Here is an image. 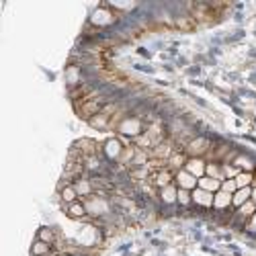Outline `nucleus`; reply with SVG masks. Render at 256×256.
Masks as SVG:
<instances>
[{"instance_id":"obj_7","label":"nucleus","mask_w":256,"mask_h":256,"mask_svg":"<svg viewBox=\"0 0 256 256\" xmlns=\"http://www.w3.org/2000/svg\"><path fill=\"white\" fill-rule=\"evenodd\" d=\"M205 168H207V162H205L203 158H188L186 164H184V170L193 174L195 178L205 176Z\"/></svg>"},{"instance_id":"obj_12","label":"nucleus","mask_w":256,"mask_h":256,"mask_svg":"<svg viewBox=\"0 0 256 256\" xmlns=\"http://www.w3.org/2000/svg\"><path fill=\"white\" fill-rule=\"evenodd\" d=\"M197 186L203 188V190H207V193H213V195H216L218 190H222V180L211 178V176H201V178L197 180Z\"/></svg>"},{"instance_id":"obj_5","label":"nucleus","mask_w":256,"mask_h":256,"mask_svg":"<svg viewBox=\"0 0 256 256\" xmlns=\"http://www.w3.org/2000/svg\"><path fill=\"white\" fill-rule=\"evenodd\" d=\"M197 180L190 172H186V170H178V172H174V182L178 184V188H186V190H195L197 188Z\"/></svg>"},{"instance_id":"obj_13","label":"nucleus","mask_w":256,"mask_h":256,"mask_svg":"<svg viewBox=\"0 0 256 256\" xmlns=\"http://www.w3.org/2000/svg\"><path fill=\"white\" fill-rule=\"evenodd\" d=\"M176 195H178V186H174V182L160 188V201L164 205H174L176 203Z\"/></svg>"},{"instance_id":"obj_2","label":"nucleus","mask_w":256,"mask_h":256,"mask_svg":"<svg viewBox=\"0 0 256 256\" xmlns=\"http://www.w3.org/2000/svg\"><path fill=\"white\" fill-rule=\"evenodd\" d=\"M117 20V12H113L109 6H98L92 14H90V25H96V27H106V25H113Z\"/></svg>"},{"instance_id":"obj_16","label":"nucleus","mask_w":256,"mask_h":256,"mask_svg":"<svg viewBox=\"0 0 256 256\" xmlns=\"http://www.w3.org/2000/svg\"><path fill=\"white\" fill-rule=\"evenodd\" d=\"M58 190H60V199H62V203H64V205H72V203H76V201H78V193H76L74 184L62 186V188H58Z\"/></svg>"},{"instance_id":"obj_4","label":"nucleus","mask_w":256,"mask_h":256,"mask_svg":"<svg viewBox=\"0 0 256 256\" xmlns=\"http://www.w3.org/2000/svg\"><path fill=\"white\" fill-rule=\"evenodd\" d=\"M121 152H123V144H121L119 138H109L102 144V158H106V160L117 162Z\"/></svg>"},{"instance_id":"obj_10","label":"nucleus","mask_w":256,"mask_h":256,"mask_svg":"<svg viewBox=\"0 0 256 256\" xmlns=\"http://www.w3.org/2000/svg\"><path fill=\"white\" fill-rule=\"evenodd\" d=\"M250 197H252V186L238 188L236 193L232 195V209H238V207H242L246 201H250Z\"/></svg>"},{"instance_id":"obj_8","label":"nucleus","mask_w":256,"mask_h":256,"mask_svg":"<svg viewBox=\"0 0 256 256\" xmlns=\"http://www.w3.org/2000/svg\"><path fill=\"white\" fill-rule=\"evenodd\" d=\"M74 188H76L78 197H82V199H86V197L94 195V184H92V180L86 178V176L76 178V180H74Z\"/></svg>"},{"instance_id":"obj_29","label":"nucleus","mask_w":256,"mask_h":256,"mask_svg":"<svg viewBox=\"0 0 256 256\" xmlns=\"http://www.w3.org/2000/svg\"><path fill=\"white\" fill-rule=\"evenodd\" d=\"M46 256H50V254H46Z\"/></svg>"},{"instance_id":"obj_26","label":"nucleus","mask_w":256,"mask_h":256,"mask_svg":"<svg viewBox=\"0 0 256 256\" xmlns=\"http://www.w3.org/2000/svg\"><path fill=\"white\" fill-rule=\"evenodd\" d=\"M176 25L182 27V29H190L193 23H190V18H176Z\"/></svg>"},{"instance_id":"obj_11","label":"nucleus","mask_w":256,"mask_h":256,"mask_svg":"<svg viewBox=\"0 0 256 256\" xmlns=\"http://www.w3.org/2000/svg\"><path fill=\"white\" fill-rule=\"evenodd\" d=\"M213 209H218V211L232 209V195L224 193V190H218V193L213 195Z\"/></svg>"},{"instance_id":"obj_22","label":"nucleus","mask_w":256,"mask_h":256,"mask_svg":"<svg viewBox=\"0 0 256 256\" xmlns=\"http://www.w3.org/2000/svg\"><path fill=\"white\" fill-rule=\"evenodd\" d=\"M234 180H236L238 188H246V186H250V184L254 182V174H252V172H244V170H242V172H240L236 178H234Z\"/></svg>"},{"instance_id":"obj_17","label":"nucleus","mask_w":256,"mask_h":256,"mask_svg":"<svg viewBox=\"0 0 256 256\" xmlns=\"http://www.w3.org/2000/svg\"><path fill=\"white\" fill-rule=\"evenodd\" d=\"M88 123H90V127H94V130H109L111 117H106L104 113H98L92 119H88Z\"/></svg>"},{"instance_id":"obj_27","label":"nucleus","mask_w":256,"mask_h":256,"mask_svg":"<svg viewBox=\"0 0 256 256\" xmlns=\"http://www.w3.org/2000/svg\"><path fill=\"white\" fill-rule=\"evenodd\" d=\"M246 230H250V232H254V234H256V213H254V216L248 220V224H246Z\"/></svg>"},{"instance_id":"obj_19","label":"nucleus","mask_w":256,"mask_h":256,"mask_svg":"<svg viewBox=\"0 0 256 256\" xmlns=\"http://www.w3.org/2000/svg\"><path fill=\"white\" fill-rule=\"evenodd\" d=\"M205 176H211V178H218V180H224V172H222V164H218V162H207V168H205Z\"/></svg>"},{"instance_id":"obj_28","label":"nucleus","mask_w":256,"mask_h":256,"mask_svg":"<svg viewBox=\"0 0 256 256\" xmlns=\"http://www.w3.org/2000/svg\"><path fill=\"white\" fill-rule=\"evenodd\" d=\"M250 199H252V201H254V205H256V186L252 188V197H250Z\"/></svg>"},{"instance_id":"obj_25","label":"nucleus","mask_w":256,"mask_h":256,"mask_svg":"<svg viewBox=\"0 0 256 256\" xmlns=\"http://www.w3.org/2000/svg\"><path fill=\"white\" fill-rule=\"evenodd\" d=\"M222 190H224V193L234 195V193H236V190H238L236 180H234V178H226V180H222Z\"/></svg>"},{"instance_id":"obj_14","label":"nucleus","mask_w":256,"mask_h":256,"mask_svg":"<svg viewBox=\"0 0 256 256\" xmlns=\"http://www.w3.org/2000/svg\"><path fill=\"white\" fill-rule=\"evenodd\" d=\"M64 209H66L68 218H72V220H82V218H86V216H88V213H86V207H84L82 201H76V203H72V205H64Z\"/></svg>"},{"instance_id":"obj_24","label":"nucleus","mask_w":256,"mask_h":256,"mask_svg":"<svg viewBox=\"0 0 256 256\" xmlns=\"http://www.w3.org/2000/svg\"><path fill=\"white\" fill-rule=\"evenodd\" d=\"M222 172H224V180H226V178H236L242 170L234 164H222Z\"/></svg>"},{"instance_id":"obj_9","label":"nucleus","mask_w":256,"mask_h":256,"mask_svg":"<svg viewBox=\"0 0 256 256\" xmlns=\"http://www.w3.org/2000/svg\"><path fill=\"white\" fill-rule=\"evenodd\" d=\"M256 213V205H254V201L250 199V201H246L242 207H238L236 209V213H234V218H236L238 222H248L252 216Z\"/></svg>"},{"instance_id":"obj_20","label":"nucleus","mask_w":256,"mask_h":256,"mask_svg":"<svg viewBox=\"0 0 256 256\" xmlns=\"http://www.w3.org/2000/svg\"><path fill=\"white\" fill-rule=\"evenodd\" d=\"M50 252H52V244H48V242L35 240L33 246H31V254H33V256H46V254H50Z\"/></svg>"},{"instance_id":"obj_3","label":"nucleus","mask_w":256,"mask_h":256,"mask_svg":"<svg viewBox=\"0 0 256 256\" xmlns=\"http://www.w3.org/2000/svg\"><path fill=\"white\" fill-rule=\"evenodd\" d=\"M117 132L123 134V136L138 138L140 134H144V123H142L138 117H125V119L117 125Z\"/></svg>"},{"instance_id":"obj_21","label":"nucleus","mask_w":256,"mask_h":256,"mask_svg":"<svg viewBox=\"0 0 256 256\" xmlns=\"http://www.w3.org/2000/svg\"><path fill=\"white\" fill-rule=\"evenodd\" d=\"M176 203H178L180 207H190V205H193V197H190V190H186V188H178Z\"/></svg>"},{"instance_id":"obj_1","label":"nucleus","mask_w":256,"mask_h":256,"mask_svg":"<svg viewBox=\"0 0 256 256\" xmlns=\"http://www.w3.org/2000/svg\"><path fill=\"white\" fill-rule=\"evenodd\" d=\"M211 150V142L207 138H193L186 146H184V154L188 158H203L207 152Z\"/></svg>"},{"instance_id":"obj_18","label":"nucleus","mask_w":256,"mask_h":256,"mask_svg":"<svg viewBox=\"0 0 256 256\" xmlns=\"http://www.w3.org/2000/svg\"><path fill=\"white\" fill-rule=\"evenodd\" d=\"M234 166H238L240 170H244V172H252V170L256 168V162L248 156H236V160H234Z\"/></svg>"},{"instance_id":"obj_23","label":"nucleus","mask_w":256,"mask_h":256,"mask_svg":"<svg viewBox=\"0 0 256 256\" xmlns=\"http://www.w3.org/2000/svg\"><path fill=\"white\" fill-rule=\"evenodd\" d=\"M37 240L48 242V244H54V242H56V234H54L52 228H41V230L37 232Z\"/></svg>"},{"instance_id":"obj_6","label":"nucleus","mask_w":256,"mask_h":256,"mask_svg":"<svg viewBox=\"0 0 256 256\" xmlns=\"http://www.w3.org/2000/svg\"><path fill=\"white\" fill-rule=\"evenodd\" d=\"M190 197H193V205H197V207H203V209L213 207V193H207V190H203L199 186L195 190H190Z\"/></svg>"},{"instance_id":"obj_15","label":"nucleus","mask_w":256,"mask_h":256,"mask_svg":"<svg viewBox=\"0 0 256 256\" xmlns=\"http://www.w3.org/2000/svg\"><path fill=\"white\" fill-rule=\"evenodd\" d=\"M186 160H188V158H186V154H184V152H178V150H176V152H174L172 156L168 158V168L172 170V172H178V170H182V168H184Z\"/></svg>"}]
</instances>
